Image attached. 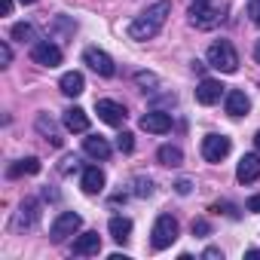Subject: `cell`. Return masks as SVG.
I'll use <instances>...</instances> for the list:
<instances>
[{"label":"cell","mask_w":260,"mask_h":260,"mask_svg":"<svg viewBox=\"0 0 260 260\" xmlns=\"http://www.w3.org/2000/svg\"><path fill=\"white\" fill-rule=\"evenodd\" d=\"M169 13H172V4H169V0H159V4L147 7L132 25H128V37H132V40H153V37L162 31Z\"/></svg>","instance_id":"1"},{"label":"cell","mask_w":260,"mask_h":260,"mask_svg":"<svg viewBox=\"0 0 260 260\" xmlns=\"http://www.w3.org/2000/svg\"><path fill=\"white\" fill-rule=\"evenodd\" d=\"M205 58H208V64H211L214 71H220V74H236V71H239V55H236V49H233L230 40L211 43Z\"/></svg>","instance_id":"2"},{"label":"cell","mask_w":260,"mask_h":260,"mask_svg":"<svg viewBox=\"0 0 260 260\" xmlns=\"http://www.w3.org/2000/svg\"><path fill=\"white\" fill-rule=\"evenodd\" d=\"M175 239H178V220L172 214H159L153 230H150V245L156 251H166V248L175 245Z\"/></svg>","instance_id":"3"},{"label":"cell","mask_w":260,"mask_h":260,"mask_svg":"<svg viewBox=\"0 0 260 260\" xmlns=\"http://www.w3.org/2000/svg\"><path fill=\"white\" fill-rule=\"evenodd\" d=\"M187 16H190V25H196L202 31H208V28H214L220 22V10L211 7V0H193V7H190Z\"/></svg>","instance_id":"4"},{"label":"cell","mask_w":260,"mask_h":260,"mask_svg":"<svg viewBox=\"0 0 260 260\" xmlns=\"http://www.w3.org/2000/svg\"><path fill=\"white\" fill-rule=\"evenodd\" d=\"M230 150H233V141L226 135H205L202 138V156H205V162H220V159L230 156Z\"/></svg>","instance_id":"5"},{"label":"cell","mask_w":260,"mask_h":260,"mask_svg":"<svg viewBox=\"0 0 260 260\" xmlns=\"http://www.w3.org/2000/svg\"><path fill=\"white\" fill-rule=\"evenodd\" d=\"M80 226H83V217H80L77 211H61V214L52 220L49 236H52V242H64V239H68V236H74Z\"/></svg>","instance_id":"6"},{"label":"cell","mask_w":260,"mask_h":260,"mask_svg":"<svg viewBox=\"0 0 260 260\" xmlns=\"http://www.w3.org/2000/svg\"><path fill=\"white\" fill-rule=\"evenodd\" d=\"M83 61L98 74V77H113L116 74V64H113V58L104 52V49H95V46H89L86 52H83Z\"/></svg>","instance_id":"7"},{"label":"cell","mask_w":260,"mask_h":260,"mask_svg":"<svg viewBox=\"0 0 260 260\" xmlns=\"http://www.w3.org/2000/svg\"><path fill=\"white\" fill-rule=\"evenodd\" d=\"M31 58L37 64H43V68H58L61 64V49L55 43H49V40H37L31 46Z\"/></svg>","instance_id":"8"},{"label":"cell","mask_w":260,"mask_h":260,"mask_svg":"<svg viewBox=\"0 0 260 260\" xmlns=\"http://www.w3.org/2000/svg\"><path fill=\"white\" fill-rule=\"evenodd\" d=\"M95 113H98V119L101 122H107V125H122L125 122V107L122 104H116V101H110V98H101V101H95Z\"/></svg>","instance_id":"9"},{"label":"cell","mask_w":260,"mask_h":260,"mask_svg":"<svg viewBox=\"0 0 260 260\" xmlns=\"http://www.w3.org/2000/svg\"><path fill=\"white\" fill-rule=\"evenodd\" d=\"M141 128H144V132H153V135H166L172 128V116L166 110H147L141 116Z\"/></svg>","instance_id":"10"},{"label":"cell","mask_w":260,"mask_h":260,"mask_svg":"<svg viewBox=\"0 0 260 260\" xmlns=\"http://www.w3.org/2000/svg\"><path fill=\"white\" fill-rule=\"evenodd\" d=\"M236 178H239V184L257 181V178H260V156H257V153H245V156L239 159V166H236Z\"/></svg>","instance_id":"11"},{"label":"cell","mask_w":260,"mask_h":260,"mask_svg":"<svg viewBox=\"0 0 260 260\" xmlns=\"http://www.w3.org/2000/svg\"><path fill=\"white\" fill-rule=\"evenodd\" d=\"M37 208H40L37 199H25V202L19 205V214H16V220H13V226H16V230H28V226H34L37 217H40Z\"/></svg>","instance_id":"12"},{"label":"cell","mask_w":260,"mask_h":260,"mask_svg":"<svg viewBox=\"0 0 260 260\" xmlns=\"http://www.w3.org/2000/svg\"><path fill=\"white\" fill-rule=\"evenodd\" d=\"M104 172L98 169V166H89V169H83V178H80V187H83V193H89V196H95V193H101L104 190Z\"/></svg>","instance_id":"13"},{"label":"cell","mask_w":260,"mask_h":260,"mask_svg":"<svg viewBox=\"0 0 260 260\" xmlns=\"http://www.w3.org/2000/svg\"><path fill=\"white\" fill-rule=\"evenodd\" d=\"M220 95H223V86H220L217 80H202V83H199V89H196V101H199V104H205V107L217 104V101H220Z\"/></svg>","instance_id":"14"},{"label":"cell","mask_w":260,"mask_h":260,"mask_svg":"<svg viewBox=\"0 0 260 260\" xmlns=\"http://www.w3.org/2000/svg\"><path fill=\"white\" fill-rule=\"evenodd\" d=\"M98 251H101V236L98 233H83V236L74 239V254L77 257H92Z\"/></svg>","instance_id":"15"},{"label":"cell","mask_w":260,"mask_h":260,"mask_svg":"<svg viewBox=\"0 0 260 260\" xmlns=\"http://www.w3.org/2000/svg\"><path fill=\"white\" fill-rule=\"evenodd\" d=\"M248 110H251V98L242 89H230L226 92V113L230 116H245Z\"/></svg>","instance_id":"16"},{"label":"cell","mask_w":260,"mask_h":260,"mask_svg":"<svg viewBox=\"0 0 260 260\" xmlns=\"http://www.w3.org/2000/svg\"><path fill=\"white\" fill-rule=\"evenodd\" d=\"M37 132H40L52 147H61V144H64V138H61V132H58V125H55L46 113H40V116H37Z\"/></svg>","instance_id":"17"},{"label":"cell","mask_w":260,"mask_h":260,"mask_svg":"<svg viewBox=\"0 0 260 260\" xmlns=\"http://www.w3.org/2000/svg\"><path fill=\"white\" fill-rule=\"evenodd\" d=\"M61 122H64L68 132H86V128H89V116H86L83 107H68Z\"/></svg>","instance_id":"18"},{"label":"cell","mask_w":260,"mask_h":260,"mask_svg":"<svg viewBox=\"0 0 260 260\" xmlns=\"http://www.w3.org/2000/svg\"><path fill=\"white\" fill-rule=\"evenodd\" d=\"M58 86H61V92H64L68 98H77V95H83V89H86V83H83V74H80V71H68V74H61Z\"/></svg>","instance_id":"19"},{"label":"cell","mask_w":260,"mask_h":260,"mask_svg":"<svg viewBox=\"0 0 260 260\" xmlns=\"http://www.w3.org/2000/svg\"><path fill=\"white\" fill-rule=\"evenodd\" d=\"M107 230H110V236H113V242H119V245H125V242H128V236H132V220H128V217H122V214H116V217H110V223H107Z\"/></svg>","instance_id":"20"},{"label":"cell","mask_w":260,"mask_h":260,"mask_svg":"<svg viewBox=\"0 0 260 260\" xmlns=\"http://www.w3.org/2000/svg\"><path fill=\"white\" fill-rule=\"evenodd\" d=\"M83 150H86L92 159H107V156H110V144H107L101 135H89V138H83Z\"/></svg>","instance_id":"21"},{"label":"cell","mask_w":260,"mask_h":260,"mask_svg":"<svg viewBox=\"0 0 260 260\" xmlns=\"http://www.w3.org/2000/svg\"><path fill=\"white\" fill-rule=\"evenodd\" d=\"M156 159H159L162 166H169V169H178V166L184 162V150L175 147V144H162V147L156 150Z\"/></svg>","instance_id":"22"},{"label":"cell","mask_w":260,"mask_h":260,"mask_svg":"<svg viewBox=\"0 0 260 260\" xmlns=\"http://www.w3.org/2000/svg\"><path fill=\"white\" fill-rule=\"evenodd\" d=\"M40 172V159L37 156H28V159H19L7 169V178H22V175H37Z\"/></svg>","instance_id":"23"},{"label":"cell","mask_w":260,"mask_h":260,"mask_svg":"<svg viewBox=\"0 0 260 260\" xmlns=\"http://www.w3.org/2000/svg\"><path fill=\"white\" fill-rule=\"evenodd\" d=\"M13 40H19V43H37V31H34V25H28V22H19V25H13Z\"/></svg>","instance_id":"24"},{"label":"cell","mask_w":260,"mask_h":260,"mask_svg":"<svg viewBox=\"0 0 260 260\" xmlns=\"http://www.w3.org/2000/svg\"><path fill=\"white\" fill-rule=\"evenodd\" d=\"M135 83L144 89V92H153L156 86H159V80H156V74H147V71H138L135 74Z\"/></svg>","instance_id":"25"},{"label":"cell","mask_w":260,"mask_h":260,"mask_svg":"<svg viewBox=\"0 0 260 260\" xmlns=\"http://www.w3.org/2000/svg\"><path fill=\"white\" fill-rule=\"evenodd\" d=\"M116 150L119 153H132L135 150V135L132 132H119L116 135Z\"/></svg>","instance_id":"26"},{"label":"cell","mask_w":260,"mask_h":260,"mask_svg":"<svg viewBox=\"0 0 260 260\" xmlns=\"http://www.w3.org/2000/svg\"><path fill=\"white\" fill-rule=\"evenodd\" d=\"M153 193V181L150 178H135V196H150Z\"/></svg>","instance_id":"27"},{"label":"cell","mask_w":260,"mask_h":260,"mask_svg":"<svg viewBox=\"0 0 260 260\" xmlns=\"http://www.w3.org/2000/svg\"><path fill=\"white\" fill-rule=\"evenodd\" d=\"M208 233H211V223L205 217H196L193 220V236H208Z\"/></svg>","instance_id":"28"},{"label":"cell","mask_w":260,"mask_h":260,"mask_svg":"<svg viewBox=\"0 0 260 260\" xmlns=\"http://www.w3.org/2000/svg\"><path fill=\"white\" fill-rule=\"evenodd\" d=\"M77 166H80V159H77V156H64V159H61V175L77 172Z\"/></svg>","instance_id":"29"},{"label":"cell","mask_w":260,"mask_h":260,"mask_svg":"<svg viewBox=\"0 0 260 260\" xmlns=\"http://www.w3.org/2000/svg\"><path fill=\"white\" fill-rule=\"evenodd\" d=\"M10 61H13V49H10V43H0V64L7 68Z\"/></svg>","instance_id":"30"},{"label":"cell","mask_w":260,"mask_h":260,"mask_svg":"<svg viewBox=\"0 0 260 260\" xmlns=\"http://www.w3.org/2000/svg\"><path fill=\"white\" fill-rule=\"evenodd\" d=\"M248 16H251V22H254V25H260V0H251Z\"/></svg>","instance_id":"31"},{"label":"cell","mask_w":260,"mask_h":260,"mask_svg":"<svg viewBox=\"0 0 260 260\" xmlns=\"http://www.w3.org/2000/svg\"><path fill=\"white\" fill-rule=\"evenodd\" d=\"M175 190H178V193H181V196H187V193H190V190H193V184H190V181H187V178H181V181H178V184H175Z\"/></svg>","instance_id":"32"},{"label":"cell","mask_w":260,"mask_h":260,"mask_svg":"<svg viewBox=\"0 0 260 260\" xmlns=\"http://www.w3.org/2000/svg\"><path fill=\"white\" fill-rule=\"evenodd\" d=\"M202 257H205V260H220L223 254H220V248H205V251H202Z\"/></svg>","instance_id":"33"},{"label":"cell","mask_w":260,"mask_h":260,"mask_svg":"<svg viewBox=\"0 0 260 260\" xmlns=\"http://www.w3.org/2000/svg\"><path fill=\"white\" fill-rule=\"evenodd\" d=\"M245 208H248V211H254V214H260V193H257V196H251Z\"/></svg>","instance_id":"34"},{"label":"cell","mask_w":260,"mask_h":260,"mask_svg":"<svg viewBox=\"0 0 260 260\" xmlns=\"http://www.w3.org/2000/svg\"><path fill=\"white\" fill-rule=\"evenodd\" d=\"M0 13L10 16V13H13V0H0Z\"/></svg>","instance_id":"35"},{"label":"cell","mask_w":260,"mask_h":260,"mask_svg":"<svg viewBox=\"0 0 260 260\" xmlns=\"http://www.w3.org/2000/svg\"><path fill=\"white\" fill-rule=\"evenodd\" d=\"M245 257H260V248H251V251H248Z\"/></svg>","instance_id":"36"},{"label":"cell","mask_w":260,"mask_h":260,"mask_svg":"<svg viewBox=\"0 0 260 260\" xmlns=\"http://www.w3.org/2000/svg\"><path fill=\"white\" fill-rule=\"evenodd\" d=\"M254 58L260 61V40H257V46H254Z\"/></svg>","instance_id":"37"},{"label":"cell","mask_w":260,"mask_h":260,"mask_svg":"<svg viewBox=\"0 0 260 260\" xmlns=\"http://www.w3.org/2000/svg\"><path fill=\"white\" fill-rule=\"evenodd\" d=\"M254 144H257V150H260V132H257V135H254Z\"/></svg>","instance_id":"38"},{"label":"cell","mask_w":260,"mask_h":260,"mask_svg":"<svg viewBox=\"0 0 260 260\" xmlns=\"http://www.w3.org/2000/svg\"><path fill=\"white\" fill-rule=\"evenodd\" d=\"M19 4H25V7H31V4H37V0H19Z\"/></svg>","instance_id":"39"}]
</instances>
